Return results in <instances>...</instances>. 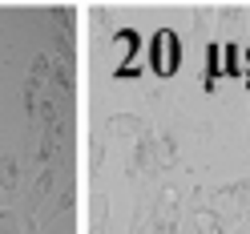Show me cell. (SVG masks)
Returning <instances> with one entry per match:
<instances>
[{"instance_id": "6da1fadb", "label": "cell", "mask_w": 250, "mask_h": 234, "mask_svg": "<svg viewBox=\"0 0 250 234\" xmlns=\"http://www.w3.org/2000/svg\"><path fill=\"white\" fill-rule=\"evenodd\" d=\"M210 202H218V206H234V214H250V178L226 182V186H218V190H210Z\"/></svg>"}, {"instance_id": "7a4b0ae2", "label": "cell", "mask_w": 250, "mask_h": 234, "mask_svg": "<svg viewBox=\"0 0 250 234\" xmlns=\"http://www.w3.org/2000/svg\"><path fill=\"white\" fill-rule=\"evenodd\" d=\"M158 170V137H153L149 129L137 137V146H133V162H129V174H153Z\"/></svg>"}, {"instance_id": "3957f363", "label": "cell", "mask_w": 250, "mask_h": 234, "mask_svg": "<svg viewBox=\"0 0 250 234\" xmlns=\"http://www.w3.org/2000/svg\"><path fill=\"white\" fill-rule=\"evenodd\" d=\"M21 178H24L21 158H17L12 149H4V153H0V190H4L8 198H21V186H24Z\"/></svg>"}, {"instance_id": "277c9868", "label": "cell", "mask_w": 250, "mask_h": 234, "mask_svg": "<svg viewBox=\"0 0 250 234\" xmlns=\"http://www.w3.org/2000/svg\"><path fill=\"white\" fill-rule=\"evenodd\" d=\"M53 190H57V162H53V166H41V174H37V186L28 190V210H37V206H41V202L49 198Z\"/></svg>"}, {"instance_id": "5b68a950", "label": "cell", "mask_w": 250, "mask_h": 234, "mask_svg": "<svg viewBox=\"0 0 250 234\" xmlns=\"http://www.w3.org/2000/svg\"><path fill=\"white\" fill-rule=\"evenodd\" d=\"M146 126H142V117H133V113H117L113 121H109V137H142Z\"/></svg>"}, {"instance_id": "8992f818", "label": "cell", "mask_w": 250, "mask_h": 234, "mask_svg": "<svg viewBox=\"0 0 250 234\" xmlns=\"http://www.w3.org/2000/svg\"><path fill=\"white\" fill-rule=\"evenodd\" d=\"M194 226H198V234H226V218L210 206H202V210H194Z\"/></svg>"}, {"instance_id": "52a82bcc", "label": "cell", "mask_w": 250, "mask_h": 234, "mask_svg": "<svg viewBox=\"0 0 250 234\" xmlns=\"http://www.w3.org/2000/svg\"><path fill=\"white\" fill-rule=\"evenodd\" d=\"M0 234H21V214L17 210H0Z\"/></svg>"}, {"instance_id": "ba28073f", "label": "cell", "mask_w": 250, "mask_h": 234, "mask_svg": "<svg viewBox=\"0 0 250 234\" xmlns=\"http://www.w3.org/2000/svg\"><path fill=\"white\" fill-rule=\"evenodd\" d=\"M69 210H73V186H65L57 194V214H69Z\"/></svg>"}, {"instance_id": "9c48e42d", "label": "cell", "mask_w": 250, "mask_h": 234, "mask_svg": "<svg viewBox=\"0 0 250 234\" xmlns=\"http://www.w3.org/2000/svg\"><path fill=\"white\" fill-rule=\"evenodd\" d=\"M21 234H41V226H37V214H33V210H24V214H21Z\"/></svg>"}]
</instances>
